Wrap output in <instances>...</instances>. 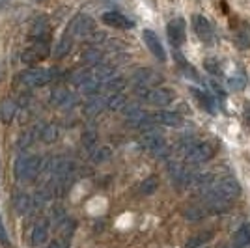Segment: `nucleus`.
<instances>
[{"instance_id": "obj_18", "label": "nucleus", "mask_w": 250, "mask_h": 248, "mask_svg": "<svg viewBox=\"0 0 250 248\" xmlns=\"http://www.w3.org/2000/svg\"><path fill=\"white\" fill-rule=\"evenodd\" d=\"M13 206H15V211L19 215H26L32 207H34V198H30L28 194H17Z\"/></svg>"}, {"instance_id": "obj_5", "label": "nucleus", "mask_w": 250, "mask_h": 248, "mask_svg": "<svg viewBox=\"0 0 250 248\" xmlns=\"http://www.w3.org/2000/svg\"><path fill=\"white\" fill-rule=\"evenodd\" d=\"M56 67H51V69H28L26 73L21 75V83L30 86V88H40V86H45V84H51L54 79H56Z\"/></svg>"}, {"instance_id": "obj_28", "label": "nucleus", "mask_w": 250, "mask_h": 248, "mask_svg": "<svg viewBox=\"0 0 250 248\" xmlns=\"http://www.w3.org/2000/svg\"><path fill=\"white\" fill-rule=\"evenodd\" d=\"M112 155V151H110V147H106V145H101V147H97L94 151V155H92V161H94L95 165H101L104 161H108Z\"/></svg>"}, {"instance_id": "obj_6", "label": "nucleus", "mask_w": 250, "mask_h": 248, "mask_svg": "<svg viewBox=\"0 0 250 248\" xmlns=\"http://www.w3.org/2000/svg\"><path fill=\"white\" fill-rule=\"evenodd\" d=\"M140 147H144L146 151H151L155 155H163L167 151V138L161 135L159 131H147L140 136L138 140Z\"/></svg>"}, {"instance_id": "obj_33", "label": "nucleus", "mask_w": 250, "mask_h": 248, "mask_svg": "<svg viewBox=\"0 0 250 248\" xmlns=\"http://www.w3.org/2000/svg\"><path fill=\"white\" fill-rule=\"evenodd\" d=\"M0 243H2L4 247H10V239H8V233H6V227H4L2 217H0Z\"/></svg>"}, {"instance_id": "obj_29", "label": "nucleus", "mask_w": 250, "mask_h": 248, "mask_svg": "<svg viewBox=\"0 0 250 248\" xmlns=\"http://www.w3.org/2000/svg\"><path fill=\"white\" fill-rule=\"evenodd\" d=\"M157 185H159L157 177H147L146 181H142V185H140V194H151V192H155Z\"/></svg>"}, {"instance_id": "obj_24", "label": "nucleus", "mask_w": 250, "mask_h": 248, "mask_svg": "<svg viewBox=\"0 0 250 248\" xmlns=\"http://www.w3.org/2000/svg\"><path fill=\"white\" fill-rule=\"evenodd\" d=\"M71 32L67 30L65 34H63V38L60 40V43H58V47H56V56L58 58H62V56H65L67 52L71 51V45H73V40H71Z\"/></svg>"}, {"instance_id": "obj_19", "label": "nucleus", "mask_w": 250, "mask_h": 248, "mask_svg": "<svg viewBox=\"0 0 250 248\" xmlns=\"http://www.w3.org/2000/svg\"><path fill=\"white\" fill-rule=\"evenodd\" d=\"M245 84H247V77H245V73L241 71V69L233 71L228 77V88L231 90V92H239V90H243Z\"/></svg>"}, {"instance_id": "obj_17", "label": "nucleus", "mask_w": 250, "mask_h": 248, "mask_svg": "<svg viewBox=\"0 0 250 248\" xmlns=\"http://www.w3.org/2000/svg\"><path fill=\"white\" fill-rule=\"evenodd\" d=\"M250 247V222L243 224L237 229L235 237H233V248H249Z\"/></svg>"}, {"instance_id": "obj_11", "label": "nucleus", "mask_w": 250, "mask_h": 248, "mask_svg": "<svg viewBox=\"0 0 250 248\" xmlns=\"http://www.w3.org/2000/svg\"><path fill=\"white\" fill-rule=\"evenodd\" d=\"M192 26H194V32H196V36H198L202 41L213 43L215 32H213L211 22H209L204 15H194V17H192Z\"/></svg>"}, {"instance_id": "obj_12", "label": "nucleus", "mask_w": 250, "mask_h": 248, "mask_svg": "<svg viewBox=\"0 0 250 248\" xmlns=\"http://www.w3.org/2000/svg\"><path fill=\"white\" fill-rule=\"evenodd\" d=\"M101 19H103L106 26L120 28V30H131L135 26V22L131 21L129 17H125L124 13H120V11H106V13H103Z\"/></svg>"}, {"instance_id": "obj_3", "label": "nucleus", "mask_w": 250, "mask_h": 248, "mask_svg": "<svg viewBox=\"0 0 250 248\" xmlns=\"http://www.w3.org/2000/svg\"><path fill=\"white\" fill-rule=\"evenodd\" d=\"M208 190L213 192L215 196L231 202L233 198H237L241 194V185L237 183L235 177L226 176V177H222V179H219V181H213V185L209 186Z\"/></svg>"}, {"instance_id": "obj_27", "label": "nucleus", "mask_w": 250, "mask_h": 248, "mask_svg": "<svg viewBox=\"0 0 250 248\" xmlns=\"http://www.w3.org/2000/svg\"><path fill=\"white\" fill-rule=\"evenodd\" d=\"M206 84H208V88L211 90V95H213L217 101H224V99H226V90H224V88H222V86H220L217 81L209 79Z\"/></svg>"}, {"instance_id": "obj_14", "label": "nucleus", "mask_w": 250, "mask_h": 248, "mask_svg": "<svg viewBox=\"0 0 250 248\" xmlns=\"http://www.w3.org/2000/svg\"><path fill=\"white\" fill-rule=\"evenodd\" d=\"M92 30H94V21H92L90 17H86V15L75 17L73 21H71V24H69V32H71L73 36H81V38L90 36Z\"/></svg>"}, {"instance_id": "obj_30", "label": "nucleus", "mask_w": 250, "mask_h": 248, "mask_svg": "<svg viewBox=\"0 0 250 248\" xmlns=\"http://www.w3.org/2000/svg\"><path fill=\"white\" fill-rule=\"evenodd\" d=\"M83 60L86 63H90V65H97V63L101 62V52L95 51V49H90V51L84 52Z\"/></svg>"}, {"instance_id": "obj_23", "label": "nucleus", "mask_w": 250, "mask_h": 248, "mask_svg": "<svg viewBox=\"0 0 250 248\" xmlns=\"http://www.w3.org/2000/svg\"><path fill=\"white\" fill-rule=\"evenodd\" d=\"M13 116H15V103L11 99H4L2 104H0V120L10 124L13 120Z\"/></svg>"}, {"instance_id": "obj_10", "label": "nucleus", "mask_w": 250, "mask_h": 248, "mask_svg": "<svg viewBox=\"0 0 250 248\" xmlns=\"http://www.w3.org/2000/svg\"><path fill=\"white\" fill-rule=\"evenodd\" d=\"M142 38H144V43L146 47L149 49V52L155 56L159 62H167V51L163 47L161 40L157 38V34L153 30H144L142 32Z\"/></svg>"}, {"instance_id": "obj_20", "label": "nucleus", "mask_w": 250, "mask_h": 248, "mask_svg": "<svg viewBox=\"0 0 250 248\" xmlns=\"http://www.w3.org/2000/svg\"><path fill=\"white\" fill-rule=\"evenodd\" d=\"M51 99L54 104H60V106H63V104H69L71 103V93H69V90H65V88H54L51 93Z\"/></svg>"}, {"instance_id": "obj_32", "label": "nucleus", "mask_w": 250, "mask_h": 248, "mask_svg": "<svg viewBox=\"0 0 250 248\" xmlns=\"http://www.w3.org/2000/svg\"><path fill=\"white\" fill-rule=\"evenodd\" d=\"M56 135H58V131H56V127L54 125H49L45 131H43V135L42 138L45 140V142H52L54 138H56Z\"/></svg>"}, {"instance_id": "obj_26", "label": "nucleus", "mask_w": 250, "mask_h": 248, "mask_svg": "<svg viewBox=\"0 0 250 248\" xmlns=\"http://www.w3.org/2000/svg\"><path fill=\"white\" fill-rule=\"evenodd\" d=\"M211 231H204V233H200V235H196V237H192L190 241H187V245H185V248H202L206 243H209L211 241Z\"/></svg>"}, {"instance_id": "obj_35", "label": "nucleus", "mask_w": 250, "mask_h": 248, "mask_svg": "<svg viewBox=\"0 0 250 248\" xmlns=\"http://www.w3.org/2000/svg\"><path fill=\"white\" fill-rule=\"evenodd\" d=\"M47 248H65V247H63V245L60 243V241H52V243H51V245H49Z\"/></svg>"}, {"instance_id": "obj_16", "label": "nucleus", "mask_w": 250, "mask_h": 248, "mask_svg": "<svg viewBox=\"0 0 250 248\" xmlns=\"http://www.w3.org/2000/svg\"><path fill=\"white\" fill-rule=\"evenodd\" d=\"M49 235V220L47 218H42L34 224V229L30 233V243L32 247H42L45 243V239Z\"/></svg>"}, {"instance_id": "obj_13", "label": "nucleus", "mask_w": 250, "mask_h": 248, "mask_svg": "<svg viewBox=\"0 0 250 248\" xmlns=\"http://www.w3.org/2000/svg\"><path fill=\"white\" fill-rule=\"evenodd\" d=\"M190 92H192V95H194L196 103H198L204 110H208L211 116H215V114L219 112V101H217L213 95L202 92V90H198V88H190Z\"/></svg>"}, {"instance_id": "obj_2", "label": "nucleus", "mask_w": 250, "mask_h": 248, "mask_svg": "<svg viewBox=\"0 0 250 248\" xmlns=\"http://www.w3.org/2000/svg\"><path fill=\"white\" fill-rule=\"evenodd\" d=\"M136 95L146 101V103L153 104V106H168L176 101V92L170 88H163V86H149V88H136Z\"/></svg>"}, {"instance_id": "obj_7", "label": "nucleus", "mask_w": 250, "mask_h": 248, "mask_svg": "<svg viewBox=\"0 0 250 248\" xmlns=\"http://www.w3.org/2000/svg\"><path fill=\"white\" fill-rule=\"evenodd\" d=\"M167 36L168 41L172 43L174 47H181L185 40H187V24H185V19L181 17H176L167 24Z\"/></svg>"}, {"instance_id": "obj_25", "label": "nucleus", "mask_w": 250, "mask_h": 248, "mask_svg": "<svg viewBox=\"0 0 250 248\" xmlns=\"http://www.w3.org/2000/svg\"><path fill=\"white\" fill-rule=\"evenodd\" d=\"M235 43L239 45L241 49H249L250 47V26L249 24L241 26L239 30L235 32Z\"/></svg>"}, {"instance_id": "obj_21", "label": "nucleus", "mask_w": 250, "mask_h": 248, "mask_svg": "<svg viewBox=\"0 0 250 248\" xmlns=\"http://www.w3.org/2000/svg\"><path fill=\"white\" fill-rule=\"evenodd\" d=\"M104 106H106V97H92L90 99V103L86 104V108H84V112L88 114V116H95V114H99L103 110Z\"/></svg>"}, {"instance_id": "obj_34", "label": "nucleus", "mask_w": 250, "mask_h": 248, "mask_svg": "<svg viewBox=\"0 0 250 248\" xmlns=\"http://www.w3.org/2000/svg\"><path fill=\"white\" fill-rule=\"evenodd\" d=\"M32 140H34V136H32L30 133H26L24 136H21V138H19V149H24V147H28V145L32 144Z\"/></svg>"}, {"instance_id": "obj_1", "label": "nucleus", "mask_w": 250, "mask_h": 248, "mask_svg": "<svg viewBox=\"0 0 250 248\" xmlns=\"http://www.w3.org/2000/svg\"><path fill=\"white\" fill-rule=\"evenodd\" d=\"M42 170L43 159L40 155H22L15 161V177L19 181H34Z\"/></svg>"}, {"instance_id": "obj_31", "label": "nucleus", "mask_w": 250, "mask_h": 248, "mask_svg": "<svg viewBox=\"0 0 250 248\" xmlns=\"http://www.w3.org/2000/svg\"><path fill=\"white\" fill-rule=\"evenodd\" d=\"M204 67H206L211 75H220V63L217 62V60H213V58H208L206 63H204Z\"/></svg>"}, {"instance_id": "obj_4", "label": "nucleus", "mask_w": 250, "mask_h": 248, "mask_svg": "<svg viewBox=\"0 0 250 248\" xmlns=\"http://www.w3.org/2000/svg\"><path fill=\"white\" fill-rule=\"evenodd\" d=\"M211 157H213V145L209 142H194V144H188L183 149V159L190 165L208 163Z\"/></svg>"}, {"instance_id": "obj_15", "label": "nucleus", "mask_w": 250, "mask_h": 248, "mask_svg": "<svg viewBox=\"0 0 250 248\" xmlns=\"http://www.w3.org/2000/svg\"><path fill=\"white\" fill-rule=\"evenodd\" d=\"M45 56H47V40H34V45L24 52L22 60L26 63H32L38 62V60H43Z\"/></svg>"}, {"instance_id": "obj_22", "label": "nucleus", "mask_w": 250, "mask_h": 248, "mask_svg": "<svg viewBox=\"0 0 250 248\" xmlns=\"http://www.w3.org/2000/svg\"><path fill=\"white\" fill-rule=\"evenodd\" d=\"M125 103H127V97L120 92L110 93V95L106 97V108H110V110H122L125 106Z\"/></svg>"}, {"instance_id": "obj_9", "label": "nucleus", "mask_w": 250, "mask_h": 248, "mask_svg": "<svg viewBox=\"0 0 250 248\" xmlns=\"http://www.w3.org/2000/svg\"><path fill=\"white\" fill-rule=\"evenodd\" d=\"M149 118H151L153 125H165L170 129H176V127L183 125V118L174 110H157V112L149 114Z\"/></svg>"}, {"instance_id": "obj_8", "label": "nucleus", "mask_w": 250, "mask_h": 248, "mask_svg": "<svg viewBox=\"0 0 250 248\" xmlns=\"http://www.w3.org/2000/svg\"><path fill=\"white\" fill-rule=\"evenodd\" d=\"M133 84H135L136 88H149V86H157V84H163V75L161 73L153 71V69H147V67H144V69H138V71H135V75H133Z\"/></svg>"}]
</instances>
